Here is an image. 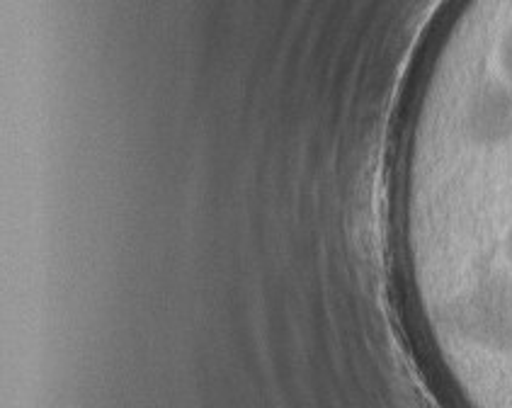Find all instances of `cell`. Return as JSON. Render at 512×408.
Segmentation results:
<instances>
[{
    "mask_svg": "<svg viewBox=\"0 0 512 408\" xmlns=\"http://www.w3.org/2000/svg\"><path fill=\"white\" fill-rule=\"evenodd\" d=\"M437 336L481 362H512V285L498 280L442 282L432 292Z\"/></svg>",
    "mask_w": 512,
    "mask_h": 408,
    "instance_id": "6da1fadb",
    "label": "cell"
},
{
    "mask_svg": "<svg viewBox=\"0 0 512 408\" xmlns=\"http://www.w3.org/2000/svg\"><path fill=\"white\" fill-rule=\"evenodd\" d=\"M479 224L496 226L491 238V255L459 258V275L440 277V285L454 280H498L512 285V207L505 209L498 221H479Z\"/></svg>",
    "mask_w": 512,
    "mask_h": 408,
    "instance_id": "7a4b0ae2",
    "label": "cell"
},
{
    "mask_svg": "<svg viewBox=\"0 0 512 408\" xmlns=\"http://www.w3.org/2000/svg\"><path fill=\"white\" fill-rule=\"evenodd\" d=\"M498 187H500V190H503L505 197H510V207H512V185H508V183H498Z\"/></svg>",
    "mask_w": 512,
    "mask_h": 408,
    "instance_id": "3957f363",
    "label": "cell"
}]
</instances>
